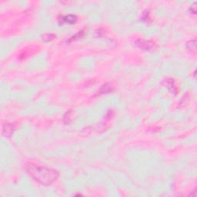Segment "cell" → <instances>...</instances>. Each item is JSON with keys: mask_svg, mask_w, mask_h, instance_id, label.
<instances>
[{"mask_svg": "<svg viewBox=\"0 0 197 197\" xmlns=\"http://www.w3.org/2000/svg\"><path fill=\"white\" fill-rule=\"evenodd\" d=\"M84 35H85L84 30L80 31V32H79L78 33H76V35H72V36L71 37L70 39H69V43H70V42H72V41H75V40L79 39H81L82 37L84 36Z\"/></svg>", "mask_w": 197, "mask_h": 197, "instance_id": "cell-8", "label": "cell"}, {"mask_svg": "<svg viewBox=\"0 0 197 197\" xmlns=\"http://www.w3.org/2000/svg\"><path fill=\"white\" fill-rule=\"evenodd\" d=\"M55 37H56L55 36V35H54V34H52V33H46V34H43V35H42V39H43L45 42L52 41V39H54L55 38Z\"/></svg>", "mask_w": 197, "mask_h": 197, "instance_id": "cell-9", "label": "cell"}, {"mask_svg": "<svg viewBox=\"0 0 197 197\" xmlns=\"http://www.w3.org/2000/svg\"><path fill=\"white\" fill-rule=\"evenodd\" d=\"M187 48L191 53L196 55V40L192 39L187 43Z\"/></svg>", "mask_w": 197, "mask_h": 197, "instance_id": "cell-6", "label": "cell"}, {"mask_svg": "<svg viewBox=\"0 0 197 197\" xmlns=\"http://www.w3.org/2000/svg\"><path fill=\"white\" fill-rule=\"evenodd\" d=\"M15 126L13 123L11 122H8L6 123L2 126V134L5 137H10L12 134H13L14 131H15Z\"/></svg>", "mask_w": 197, "mask_h": 197, "instance_id": "cell-3", "label": "cell"}, {"mask_svg": "<svg viewBox=\"0 0 197 197\" xmlns=\"http://www.w3.org/2000/svg\"><path fill=\"white\" fill-rule=\"evenodd\" d=\"M113 90V86L109 84V83H105L103 86H102V87L100 88L99 91V95L100 94H104V93H108V92H112Z\"/></svg>", "mask_w": 197, "mask_h": 197, "instance_id": "cell-7", "label": "cell"}, {"mask_svg": "<svg viewBox=\"0 0 197 197\" xmlns=\"http://www.w3.org/2000/svg\"><path fill=\"white\" fill-rule=\"evenodd\" d=\"M77 21V16L76 15H72V14H69V15H66L65 16H62L61 18H59V23L60 25L63 24V23H68V24H74L76 23Z\"/></svg>", "mask_w": 197, "mask_h": 197, "instance_id": "cell-4", "label": "cell"}, {"mask_svg": "<svg viewBox=\"0 0 197 197\" xmlns=\"http://www.w3.org/2000/svg\"><path fill=\"white\" fill-rule=\"evenodd\" d=\"M165 82H166V87L168 88L169 90L171 91L173 93H175V94L177 93L178 89L176 86V85H175V81L173 79H168V80H166Z\"/></svg>", "mask_w": 197, "mask_h": 197, "instance_id": "cell-5", "label": "cell"}, {"mask_svg": "<svg viewBox=\"0 0 197 197\" xmlns=\"http://www.w3.org/2000/svg\"><path fill=\"white\" fill-rule=\"evenodd\" d=\"M196 190H194V191H193V193H190V196H196Z\"/></svg>", "mask_w": 197, "mask_h": 197, "instance_id": "cell-11", "label": "cell"}, {"mask_svg": "<svg viewBox=\"0 0 197 197\" xmlns=\"http://www.w3.org/2000/svg\"><path fill=\"white\" fill-rule=\"evenodd\" d=\"M25 170L30 177L43 186L52 185L60 176V172L56 170L36 165L32 162H26Z\"/></svg>", "mask_w": 197, "mask_h": 197, "instance_id": "cell-1", "label": "cell"}, {"mask_svg": "<svg viewBox=\"0 0 197 197\" xmlns=\"http://www.w3.org/2000/svg\"><path fill=\"white\" fill-rule=\"evenodd\" d=\"M135 43H136V45L139 49L145 51H152L157 48L156 43L155 42L152 41V40H147L144 39H137L136 40V42H135Z\"/></svg>", "mask_w": 197, "mask_h": 197, "instance_id": "cell-2", "label": "cell"}, {"mask_svg": "<svg viewBox=\"0 0 197 197\" xmlns=\"http://www.w3.org/2000/svg\"><path fill=\"white\" fill-rule=\"evenodd\" d=\"M72 110H69V111H68L67 113L65 114L64 116V119H63V120H64V122L66 124H69V122H70L71 121V116H72Z\"/></svg>", "mask_w": 197, "mask_h": 197, "instance_id": "cell-10", "label": "cell"}]
</instances>
